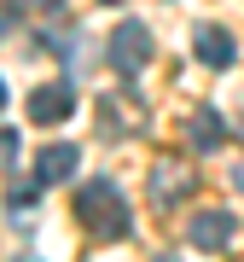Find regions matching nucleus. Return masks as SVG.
<instances>
[{"instance_id":"obj_5","label":"nucleus","mask_w":244,"mask_h":262,"mask_svg":"<svg viewBox=\"0 0 244 262\" xmlns=\"http://www.w3.org/2000/svg\"><path fill=\"white\" fill-rule=\"evenodd\" d=\"M76 163H82V151L70 140H53V146H41V158H35V181L41 187H58V181L76 175Z\"/></svg>"},{"instance_id":"obj_4","label":"nucleus","mask_w":244,"mask_h":262,"mask_svg":"<svg viewBox=\"0 0 244 262\" xmlns=\"http://www.w3.org/2000/svg\"><path fill=\"white\" fill-rule=\"evenodd\" d=\"M186 192H192V175H186V163L163 158L157 169H151V204H157V210L180 204V198H186Z\"/></svg>"},{"instance_id":"obj_1","label":"nucleus","mask_w":244,"mask_h":262,"mask_svg":"<svg viewBox=\"0 0 244 262\" xmlns=\"http://www.w3.org/2000/svg\"><path fill=\"white\" fill-rule=\"evenodd\" d=\"M76 222H87L99 239H128V204H122L116 181H87L76 192Z\"/></svg>"},{"instance_id":"obj_11","label":"nucleus","mask_w":244,"mask_h":262,"mask_svg":"<svg viewBox=\"0 0 244 262\" xmlns=\"http://www.w3.org/2000/svg\"><path fill=\"white\" fill-rule=\"evenodd\" d=\"M41 6H64V0H41Z\"/></svg>"},{"instance_id":"obj_14","label":"nucleus","mask_w":244,"mask_h":262,"mask_svg":"<svg viewBox=\"0 0 244 262\" xmlns=\"http://www.w3.org/2000/svg\"><path fill=\"white\" fill-rule=\"evenodd\" d=\"M105 6H116V0H105Z\"/></svg>"},{"instance_id":"obj_7","label":"nucleus","mask_w":244,"mask_h":262,"mask_svg":"<svg viewBox=\"0 0 244 262\" xmlns=\"http://www.w3.org/2000/svg\"><path fill=\"white\" fill-rule=\"evenodd\" d=\"M192 47H198V58H204L209 70H227V64L238 58L233 35H227V29H215V24H204V29H198V41H192Z\"/></svg>"},{"instance_id":"obj_6","label":"nucleus","mask_w":244,"mask_h":262,"mask_svg":"<svg viewBox=\"0 0 244 262\" xmlns=\"http://www.w3.org/2000/svg\"><path fill=\"white\" fill-rule=\"evenodd\" d=\"M186 239L198 245V251H221V245L233 239V215L227 210H198L192 227H186Z\"/></svg>"},{"instance_id":"obj_3","label":"nucleus","mask_w":244,"mask_h":262,"mask_svg":"<svg viewBox=\"0 0 244 262\" xmlns=\"http://www.w3.org/2000/svg\"><path fill=\"white\" fill-rule=\"evenodd\" d=\"M76 111V88L70 82H47L29 94V122H41V128H53V122H64Z\"/></svg>"},{"instance_id":"obj_9","label":"nucleus","mask_w":244,"mask_h":262,"mask_svg":"<svg viewBox=\"0 0 244 262\" xmlns=\"http://www.w3.org/2000/svg\"><path fill=\"white\" fill-rule=\"evenodd\" d=\"M12 151H18V128H0V163H6Z\"/></svg>"},{"instance_id":"obj_13","label":"nucleus","mask_w":244,"mask_h":262,"mask_svg":"<svg viewBox=\"0 0 244 262\" xmlns=\"http://www.w3.org/2000/svg\"><path fill=\"white\" fill-rule=\"evenodd\" d=\"M157 262H175V256H157Z\"/></svg>"},{"instance_id":"obj_12","label":"nucleus","mask_w":244,"mask_h":262,"mask_svg":"<svg viewBox=\"0 0 244 262\" xmlns=\"http://www.w3.org/2000/svg\"><path fill=\"white\" fill-rule=\"evenodd\" d=\"M0 105H6V82H0Z\"/></svg>"},{"instance_id":"obj_2","label":"nucleus","mask_w":244,"mask_h":262,"mask_svg":"<svg viewBox=\"0 0 244 262\" xmlns=\"http://www.w3.org/2000/svg\"><path fill=\"white\" fill-rule=\"evenodd\" d=\"M105 58H111L116 76H140V70L151 64V35H145V24H116Z\"/></svg>"},{"instance_id":"obj_10","label":"nucleus","mask_w":244,"mask_h":262,"mask_svg":"<svg viewBox=\"0 0 244 262\" xmlns=\"http://www.w3.org/2000/svg\"><path fill=\"white\" fill-rule=\"evenodd\" d=\"M12 24H18V12H0V41L12 35Z\"/></svg>"},{"instance_id":"obj_8","label":"nucleus","mask_w":244,"mask_h":262,"mask_svg":"<svg viewBox=\"0 0 244 262\" xmlns=\"http://www.w3.org/2000/svg\"><path fill=\"white\" fill-rule=\"evenodd\" d=\"M221 140H227L221 117H215V111H192V146H198V151H221Z\"/></svg>"}]
</instances>
